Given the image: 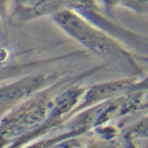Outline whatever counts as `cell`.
I'll list each match as a JSON object with an SVG mask.
<instances>
[{"label":"cell","mask_w":148,"mask_h":148,"mask_svg":"<svg viewBox=\"0 0 148 148\" xmlns=\"http://www.w3.org/2000/svg\"><path fill=\"white\" fill-rule=\"evenodd\" d=\"M122 1L123 0H99V3L106 14H111L116 8L121 6Z\"/></svg>","instance_id":"3957f363"},{"label":"cell","mask_w":148,"mask_h":148,"mask_svg":"<svg viewBox=\"0 0 148 148\" xmlns=\"http://www.w3.org/2000/svg\"><path fill=\"white\" fill-rule=\"evenodd\" d=\"M52 20L75 40L101 56H116L121 48L107 32L99 29L72 9H62L51 16Z\"/></svg>","instance_id":"6da1fadb"},{"label":"cell","mask_w":148,"mask_h":148,"mask_svg":"<svg viewBox=\"0 0 148 148\" xmlns=\"http://www.w3.org/2000/svg\"><path fill=\"white\" fill-rule=\"evenodd\" d=\"M136 14L148 17V0H123L121 6Z\"/></svg>","instance_id":"7a4b0ae2"}]
</instances>
